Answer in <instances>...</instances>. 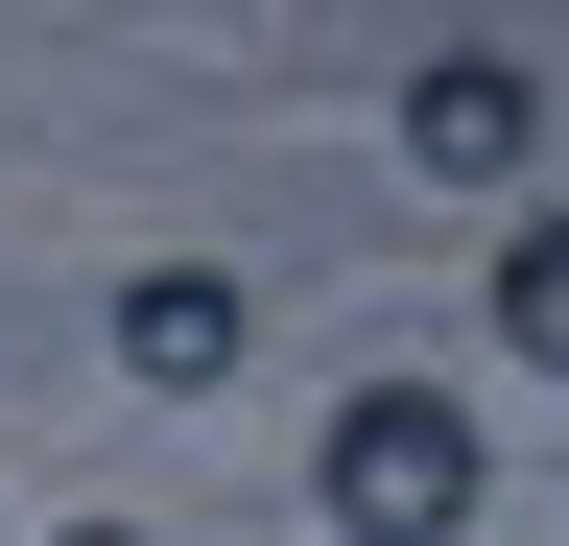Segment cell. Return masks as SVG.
<instances>
[{
  "mask_svg": "<svg viewBox=\"0 0 569 546\" xmlns=\"http://www.w3.org/2000/svg\"><path fill=\"white\" fill-rule=\"evenodd\" d=\"M475 309H498V357L569 380V190H522V215H498V286H475Z\"/></svg>",
  "mask_w": 569,
  "mask_h": 546,
  "instance_id": "4",
  "label": "cell"
},
{
  "mask_svg": "<svg viewBox=\"0 0 569 546\" xmlns=\"http://www.w3.org/2000/svg\"><path fill=\"white\" fill-rule=\"evenodd\" d=\"M48 546H167V523H48Z\"/></svg>",
  "mask_w": 569,
  "mask_h": 546,
  "instance_id": "5",
  "label": "cell"
},
{
  "mask_svg": "<svg viewBox=\"0 0 569 546\" xmlns=\"http://www.w3.org/2000/svg\"><path fill=\"white\" fill-rule=\"evenodd\" d=\"M309 499H332V546H451L475 523V404L451 380H356L309 428Z\"/></svg>",
  "mask_w": 569,
  "mask_h": 546,
  "instance_id": "1",
  "label": "cell"
},
{
  "mask_svg": "<svg viewBox=\"0 0 569 546\" xmlns=\"http://www.w3.org/2000/svg\"><path fill=\"white\" fill-rule=\"evenodd\" d=\"M119 380L142 404H213V380H238V286H213V261H142V286H119Z\"/></svg>",
  "mask_w": 569,
  "mask_h": 546,
  "instance_id": "3",
  "label": "cell"
},
{
  "mask_svg": "<svg viewBox=\"0 0 569 546\" xmlns=\"http://www.w3.org/2000/svg\"><path fill=\"white\" fill-rule=\"evenodd\" d=\"M403 167L522 215V167H546V72H522V48H427V72H403Z\"/></svg>",
  "mask_w": 569,
  "mask_h": 546,
  "instance_id": "2",
  "label": "cell"
}]
</instances>
